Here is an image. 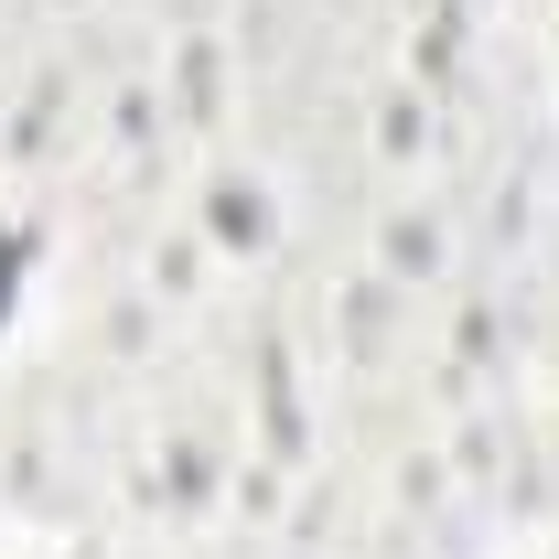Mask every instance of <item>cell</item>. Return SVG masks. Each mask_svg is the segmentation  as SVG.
<instances>
[{
    "instance_id": "1",
    "label": "cell",
    "mask_w": 559,
    "mask_h": 559,
    "mask_svg": "<svg viewBox=\"0 0 559 559\" xmlns=\"http://www.w3.org/2000/svg\"><path fill=\"white\" fill-rule=\"evenodd\" d=\"M11 290H22V248H11V226H0V312H11Z\"/></svg>"
}]
</instances>
